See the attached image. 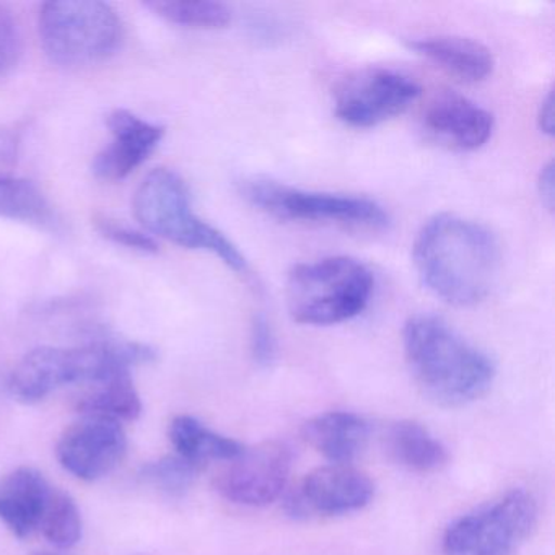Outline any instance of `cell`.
Segmentation results:
<instances>
[{"mask_svg": "<svg viewBox=\"0 0 555 555\" xmlns=\"http://www.w3.org/2000/svg\"><path fill=\"white\" fill-rule=\"evenodd\" d=\"M375 482L350 464H327L305 476L285 495L284 509L291 518L344 516L360 512L372 503Z\"/></svg>", "mask_w": 555, "mask_h": 555, "instance_id": "obj_11", "label": "cell"}, {"mask_svg": "<svg viewBox=\"0 0 555 555\" xmlns=\"http://www.w3.org/2000/svg\"><path fill=\"white\" fill-rule=\"evenodd\" d=\"M135 217L149 235L168 240L181 248L212 253L227 268L249 275V266L238 246L193 210L186 181L168 168H157L144 178L132 201Z\"/></svg>", "mask_w": 555, "mask_h": 555, "instance_id": "obj_4", "label": "cell"}, {"mask_svg": "<svg viewBox=\"0 0 555 555\" xmlns=\"http://www.w3.org/2000/svg\"><path fill=\"white\" fill-rule=\"evenodd\" d=\"M422 125L435 141L454 151L473 152L490 141L495 118L489 109L466 96L443 93L428 103Z\"/></svg>", "mask_w": 555, "mask_h": 555, "instance_id": "obj_14", "label": "cell"}, {"mask_svg": "<svg viewBox=\"0 0 555 555\" xmlns=\"http://www.w3.org/2000/svg\"><path fill=\"white\" fill-rule=\"evenodd\" d=\"M383 444L396 464L414 473H434L448 461L447 447L418 422H392L383 435Z\"/></svg>", "mask_w": 555, "mask_h": 555, "instance_id": "obj_18", "label": "cell"}, {"mask_svg": "<svg viewBox=\"0 0 555 555\" xmlns=\"http://www.w3.org/2000/svg\"><path fill=\"white\" fill-rule=\"evenodd\" d=\"M402 347L418 388L441 408L477 401L495 379L493 360L434 314L405 321Z\"/></svg>", "mask_w": 555, "mask_h": 555, "instance_id": "obj_2", "label": "cell"}, {"mask_svg": "<svg viewBox=\"0 0 555 555\" xmlns=\"http://www.w3.org/2000/svg\"><path fill=\"white\" fill-rule=\"evenodd\" d=\"M40 531L54 547L66 551L79 544L83 532L82 515L69 493L60 489L53 490L40 522Z\"/></svg>", "mask_w": 555, "mask_h": 555, "instance_id": "obj_23", "label": "cell"}, {"mask_svg": "<svg viewBox=\"0 0 555 555\" xmlns=\"http://www.w3.org/2000/svg\"><path fill=\"white\" fill-rule=\"evenodd\" d=\"M155 360L157 350L149 344L100 333L83 346L31 350L12 372L9 389L17 401L35 404L63 386L100 385Z\"/></svg>", "mask_w": 555, "mask_h": 555, "instance_id": "obj_3", "label": "cell"}, {"mask_svg": "<svg viewBox=\"0 0 555 555\" xmlns=\"http://www.w3.org/2000/svg\"><path fill=\"white\" fill-rule=\"evenodd\" d=\"M53 487L35 467H18L0 479V521L18 539L40 529Z\"/></svg>", "mask_w": 555, "mask_h": 555, "instance_id": "obj_15", "label": "cell"}, {"mask_svg": "<svg viewBox=\"0 0 555 555\" xmlns=\"http://www.w3.org/2000/svg\"><path fill=\"white\" fill-rule=\"evenodd\" d=\"M93 227L100 236L129 251L141 253V255H155L158 251V243L155 242L154 236L149 235L147 232L131 229L112 217L96 216L93 219Z\"/></svg>", "mask_w": 555, "mask_h": 555, "instance_id": "obj_25", "label": "cell"}, {"mask_svg": "<svg viewBox=\"0 0 555 555\" xmlns=\"http://www.w3.org/2000/svg\"><path fill=\"white\" fill-rule=\"evenodd\" d=\"M76 408L82 415H102L119 422L135 421L142 414L141 396L131 373L93 385V389L77 398Z\"/></svg>", "mask_w": 555, "mask_h": 555, "instance_id": "obj_21", "label": "cell"}, {"mask_svg": "<svg viewBox=\"0 0 555 555\" xmlns=\"http://www.w3.org/2000/svg\"><path fill=\"white\" fill-rule=\"evenodd\" d=\"M238 190L243 199L275 219L366 230L388 229L391 223L382 204L356 194L300 190L262 178L243 180Z\"/></svg>", "mask_w": 555, "mask_h": 555, "instance_id": "obj_7", "label": "cell"}, {"mask_svg": "<svg viewBox=\"0 0 555 555\" xmlns=\"http://www.w3.org/2000/svg\"><path fill=\"white\" fill-rule=\"evenodd\" d=\"M294 451L281 440L264 441L246 448L242 456L229 463L214 479V489L227 502L235 505H271L282 496L291 477Z\"/></svg>", "mask_w": 555, "mask_h": 555, "instance_id": "obj_10", "label": "cell"}, {"mask_svg": "<svg viewBox=\"0 0 555 555\" xmlns=\"http://www.w3.org/2000/svg\"><path fill=\"white\" fill-rule=\"evenodd\" d=\"M204 467L184 460L180 454H168L141 467V479L170 496L190 492Z\"/></svg>", "mask_w": 555, "mask_h": 555, "instance_id": "obj_24", "label": "cell"}, {"mask_svg": "<svg viewBox=\"0 0 555 555\" xmlns=\"http://www.w3.org/2000/svg\"><path fill=\"white\" fill-rule=\"evenodd\" d=\"M38 30L44 54L63 67L103 63L125 37L121 17L103 0H48L40 9Z\"/></svg>", "mask_w": 555, "mask_h": 555, "instance_id": "obj_6", "label": "cell"}, {"mask_svg": "<svg viewBox=\"0 0 555 555\" xmlns=\"http://www.w3.org/2000/svg\"><path fill=\"white\" fill-rule=\"evenodd\" d=\"M409 50L443 73L466 83L483 82L492 76V51L479 41L461 37H422L405 41Z\"/></svg>", "mask_w": 555, "mask_h": 555, "instance_id": "obj_16", "label": "cell"}, {"mask_svg": "<svg viewBox=\"0 0 555 555\" xmlns=\"http://www.w3.org/2000/svg\"><path fill=\"white\" fill-rule=\"evenodd\" d=\"M539 194H541L542 203L552 209L554 206V164L548 162L539 175L538 181Z\"/></svg>", "mask_w": 555, "mask_h": 555, "instance_id": "obj_29", "label": "cell"}, {"mask_svg": "<svg viewBox=\"0 0 555 555\" xmlns=\"http://www.w3.org/2000/svg\"><path fill=\"white\" fill-rule=\"evenodd\" d=\"M0 217L60 230L61 220L43 191L30 180L0 175Z\"/></svg>", "mask_w": 555, "mask_h": 555, "instance_id": "obj_20", "label": "cell"}, {"mask_svg": "<svg viewBox=\"0 0 555 555\" xmlns=\"http://www.w3.org/2000/svg\"><path fill=\"white\" fill-rule=\"evenodd\" d=\"M539 521L535 496L513 489L454 519L441 539L443 555H515Z\"/></svg>", "mask_w": 555, "mask_h": 555, "instance_id": "obj_8", "label": "cell"}, {"mask_svg": "<svg viewBox=\"0 0 555 555\" xmlns=\"http://www.w3.org/2000/svg\"><path fill=\"white\" fill-rule=\"evenodd\" d=\"M500 259L495 235L454 214L431 217L414 242V266L422 284L453 307H474L489 297Z\"/></svg>", "mask_w": 555, "mask_h": 555, "instance_id": "obj_1", "label": "cell"}, {"mask_svg": "<svg viewBox=\"0 0 555 555\" xmlns=\"http://www.w3.org/2000/svg\"><path fill=\"white\" fill-rule=\"evenodd\" d=\"M21 144V132L17 129L0 128V165L14 164Z\"/></svg>", "mask_w": 555, "mask_h": 555, "instance_id": "obj_28", "label": "cell"}, {"mask_svg": "<svg viewBox=\"0 0 555 555\" xmlns=\"http://www.w3.org/2000/svg\"><path fill=\"white\" fill-rule=\"evenodd\" d=\"M422 95L412 77L391 69H363L336 87L334 113L350 128L366 129L402 115Z\"/></svg>", "mask_w": 555, "mask_h": 555, "instance_id": "obj_9", "label": "cell"}, {"mask_svg": "<svg viewBox=\"0 0 555 555\" xmlns=\"http://www.w3.org/2000/svg\"><path fill=\"white\" fill-rule=\"evenodd\" d=\"M35 555H57V554H48V552H37Z\"/></svg>", "mask_w": 555, "mask_h": 555, "instance_id": "obj_31", "label": "cell"}, {"mask_svg": "<svg viewBox=\"0 0 555 555\" xmlns=\"http://www.w3.org/2000/svg\"><path fill=\"white\" fill-rule=\"evenodd\" d=\"M538 121L542 132L548 135L554 134V95H552V92H548L542 99L541 106H539Z\"/></svg>", "mask_w": 555, "mask_h": 555, "instance_id": "obj_30", "label": "cell"}, {"mask_svg": "<svg viewBox=\"0 0 555 555\" xmlns=\"http://www.w3.org/2000/svg\"><path fill=\"white\" fill-rule=\"evenodd\" d=\"M128 453L121 422L102 415H82L57 441L61 466L77 479L95 482L112 474Z\"/></svg>", "mask_w": 555, "mask_h": 555, "instance_id": "obj_12", "label": "cell"}, {"mask_svg": "<svg viewBox=\"0 0 555 555\" xmlns=\"http://www.w3.org/2000/svg\"><path fill=\"white\" fill-rule=\"evenodd\" d=\"M112 141L96 155L92 171L99 180L121 181L134 173L157 151L165 128L128 109H115L106 119Z\"/></svg>", "mask_w": 555, "mask_h": 555, "instance_id": "obj_13", "label": "cell"}, {"mask_svg": "<svg viewBox=\"0 0 555 555\" xmlns=\"http://www.w3.org/2000/svg\"><path fill=\"white\" fill-rule=\"evenodd\" d=\"M22 54V35L8 5L0 4V77L17 66Z\"/></svg>", "mask_w": 555, "mask_h": 555, "instance_id": "obj_27", "label": "cell"}, {"mask_svg": "<svg viewBox=\"0 0 555 555\" xmlns=\"http://www.w3.org/2000/svg\"><path fill=\"white\" fill-rule=\"evenodd\" d=\"M249 352L253 362L261 369H269L278 359V337L264 313H256L249 324Z\"/></svg>", "mask_w": 555, "mask_h": 555, "instance_id": "obj_26", "label": "cell"}, {"mask_svg": "<svg viewBox=\"0 0 555 555\" xmlns=\"http://www.w3.org/2000/svg\"><path fill=\"white\" fill-rule=\"evenodd\" d=\"M305 440L331 464H350L369 444V422L356 412L330 411L305 422Z\"/></svg>", "mask_w": 555, "mask_h": 555, "instance_id": "obj_17", "label": "cell"}, {"mask_svg": "<svg viewBox=\"0 0 555 555\" xmlns=\"http://www.w3.org/2000/svg\"><path fill=\"white\" fill-rule=\"evenodd\" d=\"M144 5L168 24L199 30L225 28L233 18L225 4L212 0H147Z\"/></svg>", "mask_w": 555, "mask_h": 555, "instance_id": "obj_22", "label": "cell"}, {"mask_svg": "<svg viewBox=\"0 0 555 555\" xmlns=\"http://www.w3.org/2000/svg\"><path fill=\"white\" fill-rule=\"evenodd\" d=\"M373 288L369 266L349 256H330L295 266L285 284V300L297 323L333 326L362 314Z\"/></svg>", "mask_w": 555, "mask_h": 555, "instance_id": "obj_5", "label": "cell"}, {"mask_svg": "<svg viewBox=\"0 0 555 555\" xmlns=\"http://www.w3.org/2000/svg\"><path fill=\"white\" fill-rule=\"evenodd\" d=\"M168 437L177 454L201 467L210 461L232 463L246 450L235 438L212 430L193 415H177L170 422Z\"/></svg>", "mask_w": 555, "mask_h": 555, "instance_id": "obj_19", "label": "cell"}]
</instances>
